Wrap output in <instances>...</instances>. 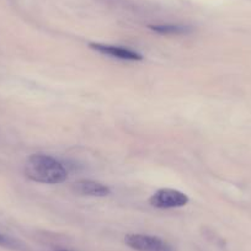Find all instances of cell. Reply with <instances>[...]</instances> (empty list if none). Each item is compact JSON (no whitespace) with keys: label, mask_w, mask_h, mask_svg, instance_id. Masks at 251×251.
Segmentation results:
<instances>
[{"label":"cell","mask_w":251,"mask_h":251,"mask_svg":"<svg viewBox=\"0 0 251 251\" xmlns=\"http://www.w3.org/2000/svg\"><path fill=\"white\" fill-rule=\"evenodd\" d=\"M25 174L31 181L46 185L62 183L68 177V171L60 161L45 154H33L27 159Z\"/></svg>","instance_id":"obj_1"},{"label":"cell","mask_w":251,"mask_h":251,"mask_svg":"<svg viewBox=\"0 0 251 251\" xmlns=\"http://www.w3.org/2000/svg\"><path fill=\"white\" fill-rule=\"evenodd\" d=\"M149 28L159 35H187L191 32V27L185 25H176V24H163V25H149Z\"/></svg>","instance_id":"obj_6"},{"label":"cell","mask_w":251,"mask_h":251,"mask_svg":"<svg viewBox=\"0 0 251 251\" xmlns=\"http://www.w3.org/2000/svg\"><path fill=\"white\" fill-rule=\"evenodd\" d=\"M188 196L174 188H160L149 199L151 206L159 209L180 208L188 203Z\"/></svg>","instance_id":"obj_2"},{"label":"cell","mask_w":251,"mask_h":251,"mask_svg":"<svg viewBox=\"0 0 251 251\" xmlns=\"http://www.w3.org/2000/svg\"><path fill=\"white\" fill-rule=\"evenodd\" d=\"M60 251H68V250H60Z\"/></svg>","instance_id":"obj_8"},{"label":"cell","mask_w":251,"mask_h":251,"mask_svg":"<svg viewBox=\"0 0 251 251\" xmlns=\"http://www.w3.org/2000/svg\"><path fill=\"white\" fill-rule=\"evenodd\" d=\"M0 245L1 246H13V240L0 233Z\"/></svg>","instance_id":"obj_7"},{"label":"cell","mask_w":251,"mask_h":251,"mask_svg":"<svg viewBox=\"0 0 251 251\" xmlns=\"http://www.w3.org/2000/svg\"><path fill=\"white\" fill-rule=\"evenodd\" d=\"M89 47L91 50H96V52L101 53V54L110 55V57L118 58V59L123 60H142L143 57L139 53L134 52V50H127V48L120 47V46H112V45H103V43H89Z\"/></svg>","instance_id":"obj_4"},{"label":"cell","mask_w":251,"mask_h":251,"mask_svg":"<svg viewBox=\"0 0 251 251\" xmlns=\"http://www.w3.org/2000/svg\"><path fill=\"white\" fill-rule=\"evenodd\" d=\"M126 244L136 251H174L173 246L158 236L144 234H128L125 238Z\"/></svg>","instance_id":"obj_3"},{"label":"cell","mask_w":251,"mask_h":251,"mask_svg":"<svg viewBox=\"0 0 251 251\" xmlns=\"http://www.w3.org/2000/svg\"><path fill=\"white\" fill-rule=\"evenodd\" d=\"M73 191L80 196L105 197L111 195V188L107 185L93 180H80L73 183Z\"/></svg>","instance_id":"obj_5"}]
</instances>
